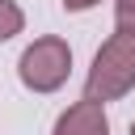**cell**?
Wrapping results in <instances>:
<instances>
[{
  "label": "cell",
  "mask_w": 135,
  "mask_h": 135,
  "mask_svg": "<svg viewBox=\"0 0 135 135\" xmlns=\"http://www.w3.org/2000/svg\"><path fill=\"white\" fill-rule=\"evenodd\" d=\"M131 89H135V34H110L101 42V51L93 55L84 97L105 105V101L127 97Z\"/></svg>",
  "instance_id": "1"
},
{
  "label": "cell",
  "mask_w": 135,
  "mask_h": 135,
  "mask_svg": "<svg viewBox=\"0 0 135 135\" xmlns=\"http://www.w3.org/2000/svg\"><path fill=\"white\" fill-rule=\"evenodd\" d=\"M114 25L118 34H135V0H114Z\"/></svg>",
  "instance_id": "5"
},
{
  "label": "cell",
  "mask_w": 135,
  "mask_h": 135,
  "mask_svg": "<svg viewBox=\"0 0 135 135\" xmlns=\"http://www.w3.org/2000/svg\"><path fill=\"white\" fill-rule=\"evenodd\" d=\"M51 135H110V118H105V105L97 101H76L68 105L59 118H55V131Z\"/></svg>",
  "instance_id": "3"
},
{
  "label": "cell",
  "mask_w": 135,
  "mask_h": 135,
  "mask_svg": "<svg viewBox=\"0 0 135 135\" xmlns=\"http://www.w3.org/2000/svg\"><path fill=\"white\" fill-rule=\"evenodd\" d=\"M131 135H135V122H131Z\"/></svg>",
  "instance_id": "7"
},
{
  "label": "cell",
  "mask_w": 135,
  "mask_h": 135,
  "mask_svg": "<svg viewBox=\"0 0 135 135\" xmlns=\"http://www.w3.org/2000/svg\"><path fill=\"white\" fill-rule=\"evenodd\" d=\"M93 4H101V0H63L68 13H84V8H93Z\"/></svg>",
  "instance_id": "6"
},
{
  "label": "cell",
  "mask_w": 135,
  "mask_h": 135,
  "mask_svg": "<svg viewBox=\"0 0 135 135\" xmlns=\"http://www.w3.org/2000/svg\"><path fill=\"white\" fill-rule=\"evenodd\" d=\"M21 30H25V13H21V4H17V0H0V42L17 38Z\"/></svg>",
  "instance_id": "4"
},
{
  "label": "cell",
  "mask_w": 135,
  "mask_h": 135,
  "mask_svg": "<svg viewBox=\"0 0 135 135\" xmlns=\"http://www.w3.org/2000/svg\"><path fill=\"white\" fill-rule=\"evenodd\" d=\"M68 72H72V46L55 34L46 38H34L25 51H21V63H17V76L25 89L34 93H55L68 84Z\"/></svg>",
  "instance_id": "2"
}]
</instances>
